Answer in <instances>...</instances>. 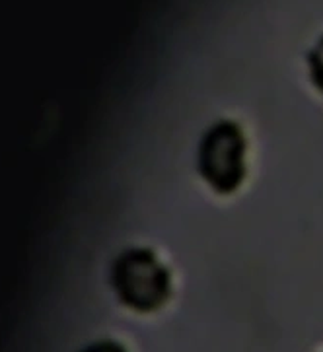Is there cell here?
I'll return each instance as SVG.
<instances>
[{
    "label": "cell",
    "mask_w": 323,
    "mask_h": 352,
    "mask_svg": "<svg viewBox=\"0 0 323 352\" xmlns=\"http://www.w3.org/2000/svg\"><path fill=\"white\" fill-rule=\"evenodd\" d=\"M111 283L119 300L137 311L158 309L172 288L168 269L148 250L125 251L113 265Z\"/></svg>",
    "instance_id": "1"
},
{
    "label": "cell",
    "mask_w": 323,
    "mask_h": 352,
    "mask_svg": "<svg viewBox=\"0 0 323 352\" xmlns=\"http://www.w3.org/2000/svg\"><path fill=\"white\" fill-rule=\"evenodd\" d=\"M199 171L216 193H234L245 177V137L232 121H220L201 140Z\"/></svg>",
    "instance_id": "2"
},
{
    "label": "cell",
    "mask_w": 323,
    "mask_h": 352,
    "mask_svg": "<svg viewBox=\"0 0 323 352\" xmlns=\"http://www.w3.org/2000/svg\"><path fill=\"white\" fill-rule=\"evenodd\" d=\"M308 65H310V76L312 82L323 91V37L315 43L310 57H308Z\"/></svg>",
    "instance_id": "3"
},
{
    "label": "cell",
    "mask_w": 323,
    "mask_h": 352,
    "mask_svg": "<svg viewBox=\"0 0 323 352\" xmlns=\"http://www.w3.org/2000/svg\"><path fill=\"white\" fill-rule=\"evenodd\" d=\"M80 352H127L119 342L113 341H100V342H93L90 346H86L84 351Z\"/></svg>",
    "instance_id": "4"
}]
</instances>
